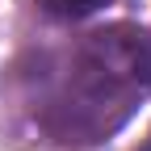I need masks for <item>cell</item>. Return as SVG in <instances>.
I'll return each mask as SVG.
<instances>
[{
    "label": "cell",
    "instance_id": "cell-1",
    "mask_svg": "<svg viewBox=\"0 0 151 151\" xmlns=\"http://www.w3.org/2000/svg\"><path fill=\"white\" fill-rule=\"evenodd\" d=\"M109 0H38V9L50 13V17H63V21H76V17H88V13H97L105 9Z\"/></svg>",
    "mask_w": 151,
    "mask_h": 151
}]
</instances>
